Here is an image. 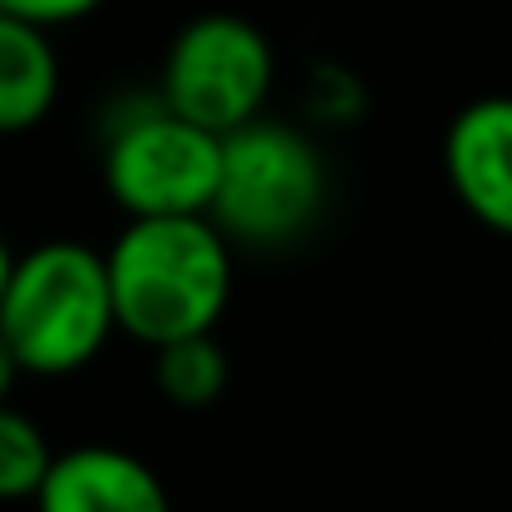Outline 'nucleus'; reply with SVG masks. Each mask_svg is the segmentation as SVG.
Instances as JSON below:
<instances>
[{
    "mask_svg": "<svg viewBox=\"0 0 512 512\" xmlns=\"http://www.w3.org/2000/svg\"><path fill=\"white\" fill-rule=\"evenodd\" d=\"M101 262L116 332L141 347L216 332L231 307V246L206 216H126Z\"/></svg>",
    "mask_w": 512,
    "mask_h": 512,
    "instance_id": "f257e3e1",
    "label": "nucleus"
},
{
    "mask_svg": "<svg viewBox=\"0 0 512 512\" xmlns=\"http://www.w3.org/2000/svg\"><path fill=\"white\" fill-rule=\"evenodd\" d=\"M116 337L106 262L86 241H41L11 256L0 287V342L21 377H71Z\"/></svg>",
    "mask_w": 512,
    "mask_h": 512,
    "instance_id": "f03ea898",
    "label": "nucleus"
},
{
    "mask_svg": "<svg viewBox=\"0 0 512 512\" xmlns=\"http://www.w3.org/2000/svg\"><path fill=\"white\" fill-rule=\"evenodd\" d=\"M327 201V161L317 141L292 126L256 116L221 136L216 181L206 201V221L226 236V246H287L312 231Z\"/></svg>",
    "mask_w": 512,
    "mask_h": 512,
    "instance_id": "7ed1b4c3",
    "label": "nucleus"
},
{
    "mask_svg": "<svg viewBox=\"0 0 512 512\" xmlns=\"http://www.w3.org/2000/svg\"><path fill=\"white\" fill-rule=\"evenodd\" d=\"M272 86H277V51L267 31L231 11H206L171 36L156 101L181 121L226 136L267 116Z\"/></svg>",
    "mask_w": 512,
    "mask_h": 512,
    "instance_id": "20e7f679",
    "label": "nucleus"
},
{
    "mask_svg": "<svg viewBox=\"0 0 512 512\" xmlns=\"http://www.w3.org/2000/svg\"><path fill=\"white\" fill-rule=\"evenodd\" d=\"M221 136L161 101L116 116L101 146V181L126 216H206Z\"/></svg>",
    "mask_w": 512,
    "mask_h": 512,
    "instance_id": "39448f33",
    "label": "nucleus"
},
{
    "mask_svg": "<svg viewBox=\"0 0 512 512\" xmlns=\"http://www.w3.org/2000/svg\"><path fill=\"white\" fill-rule=\"evenodd\" d=\"M447 186L487 231L512 226V106L502 96L467 101L442 141Z\"/></svg>",
    "mask_w": 512,
    "mask_h": 512,
    "instance_id": "423d86ee",
    "label": "nucleus"
},
{
    "mask_svg": "<svg viewBox=\"0 0 512 512\" xmlns=\"http://www.w3.org/2000/svg\"><path fill=\"white\" fill-rule=\"evenodd\" d=\"M31 502L36 512H171L166 482L151 462L111 442L56 452Z\"/></svg>",
    "mask_w": 512,
    "mask_h": 512,
    "instance_id": "0eeeda50",
    "label": "nucleus"
},
{
    "mask_svg": "<svg viewBox=\"0 0 512 512\" xmlns=\"http://www.w3.org/2000/svg\"><path fill=\"white\" fill-rule=\"evenodd\" d=\"M61 96V56L51 31L0 16V136L36 131Z\"/></svg>",
    "mask_w": 512,
    "mask_h": 512,
    "instance_id": "6e6552de",
    "label": "nucleus"
},
{
    "mask_svg": "<svg viewBox=\"0 0 512 512\" xmlns=\"http://www.w3.org/2000/svg\"><path fill=\"white\" fill-rule=\"evenodd\" d=\"M151 357H156V387H161V397L171 407H186V412L211 407L226 392V382H231V362H226L216 332L161 342V347H151Z\"/></svg>",
    "mask_w": 512,
    "mask_h": 512,
    "instance_id": "1a4fd4ad",
    "label": "nucleus"
},
{
    "mask_svg": "<svg viewBox=\"0 0 512 512\" xmlns=\"http://www.w3.org/2000/svg\"><path fill=\"white\" fill-rule=\"evenodd\" d=\"M51 442L46 432L16 412L11 402H0V502H26L36 497L46 467H51Z\"/></svg>",
    "mask_w": 512,
    "mask_h": 512,
    "instance_id": "9d476101",
    "label": "nucleus"
},
{
    "mask_svg": "<svg viewBox=\"0 0 512 512\" xmlns=\"http://www.w3.org/2000/svg\"><path fill=\"white\" fill-rule=\"evenodd\" d=\"M106 0H0V16H16L26 26L56 31V26H76L86 16H96Z\"/></svg>",
    "mask_w": 512,
    "mask_h": 512,
    "instance_id": "9b49d317",
    "label": "nucleus"
},
{
    "mask_svg": "<svg viewBox=\"0 0 512 512\" xmlns=\"http://www.w3.org/2000/svg\"><path fill=\"white\" fill-rule=\"evenodd\" d=\"M16 377H21V367H16V357L6 352V342H0V402H11V387H16Z\"/></svg>",
    "mask_w": 512,
    "mask_h": 512,
    "instance_id": "f8f14e48",
    "label": "nucleus"
},
{
    "mask_svg": "<svg viewBox=\"0 0 512 512\" xmlns=\"http://www.w3.org/2000/svg\"><path fill=\"white\" fill-rule=\"evenodd\" d=\"M11 256H16V251L6 246V236H0V287H6V272H11Z\"/></svg>",
    "mask_w": 512,
    "mask_h": 512,
    "instance_id": "ddd939ff",
    "label": "nucleus"
}]
</instances>
